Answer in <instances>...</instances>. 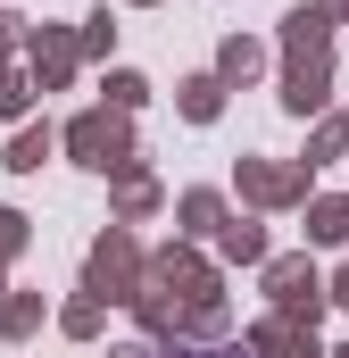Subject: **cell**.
<instances>
[{
    "label": "cell",
    "instance_id": "1",
    "mask_svg": "<svg viewBox=\"0 0 349 358\" xmlns=\"http://www.w3.org/2000/svg\"><path fill=\"white\" fill-rule=\"evenodd\" d=\"M208 358H233V350H208Z\"/></svg>",
    "mask_w": 349,
    "mask_h": 358
}]
</instances>
